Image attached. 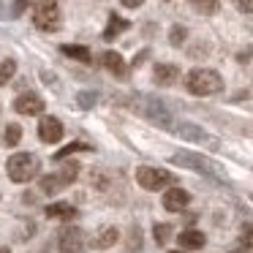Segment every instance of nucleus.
<instances>
[{"label":"nucleus","mask_w":253,"mask_h":253,"mask_svg":"<svg viewBox=\"0 0 253 253\" xmlns=\"http://www.w3.org/2000/svg\"><path fill=\"white\" fill-rule=\"evenodd\" d=\"M185 87H188V93L204 98V95L220 93V90H223V79H220V74L212 71V68H193L185 77Z\"/></svg>","instance_id":"f257e3e1"},{"label":"nucleus","mask_w":253,"mask_h":253,"mask_svg":"<svg viewBox=\"0 0 253 253\" xmlns=\"http://www.w3.org/2000/svg\"><path fill=\"white\" fill-rule=\"evenodd\" d=\"M6 171H8V177H11V182H30L39 174V161L30 153H17V155L8 158Z\"/></svg>","instance_id":"f03ea898"},{"label":"nucleus","mask_w":253,"mask_h":253,"mask_svg":"<svg viewBox=\"0 0 253 253\" xmlns=\"http://www.w3.org/2000/svg\"><path fill=\"white\" fill-rule=\"evenodd\" d=\"M33 22H36V28L44 30V33H55V30H60V22H63L60 6H57L55 0H41L39 6H36Z\"/></svg>","instance_id":"7ed1b4c3"},{"label":"nucleus","mask_w":253,"mask_h":253,"mask_svg":"<svg viewBox=\"0 0 253 253\" xmlns=\"http://www.w3.org/2000/svg\"><path fill=\"white\" fill-rule=\"evenodd\" d=\"M171 161L180 166H188V169H196L202 171V174L207 177H215V180H226V171L220 169V166H215L212 161H207L204 155H196V153H174L171 155Z\"/></svg>","instance_id":"20e7f679"},{"label":"nucleus","mask_w":253,"mask_h":253,"mask_svg":"<svg viewBox=\"0 0 253 253\" xmlns=\"http://www.w3.org/2000/svg\"><path fill=\"white\" fill-rule=\"evenodd\" d=\"M136 182L144 191H161V188L171 185V174L166 169H155V166H139L136 169Z\"/></svg>","instance_id":"39448f33"},{"label":"nucleus","mask_w":253,"mask_h":253,"mask_svg":"<svg viewBox=\"0 0 253 253\" xmlns=\"http://www.w3.org/2000/svg\"><path fill=\"white\" fill-rule=\"evenodd\" d=\"M39 139H41V142H46V144L60 142V139H63V123L57 120V117H52V115H44V117H41V123H39Z\"/></svg>","instance_id":"423d86ee"},{"label":"nucleus","mask_w":253,"mask_h":253,"mask_svg":"<svg viewBox=\"0 0 253 253\" xmlns=\"http://www.w3.org/2000/svg\"><path fill=\"white\" fill-rule=\"evenodd\" d=\"M174 133L182 136L185 142H202V144H210V147H218V139H212L207 131H202L199 126H191V123H180V126H174Z\"/></svg>","instance_id":"0eeeda50"},{"label":"nucleus","mask_w":253,"mask_h":253,"mask_svg":"<svg viewBox=\"0 0 253 253\" xmlns=\"http://www.w3.org/2000/svg\"><path fill=\"white\" fill-rule=\"evenodd\" d=\"M57 245H60V253H82V248H84V234H82V229H74V226L63 229Z\"/></svg>","instance_id":"6e6552de"},{"label":"nucleus","mask_w":253,"mask_h":253,"mask_svg":"<svg viewBox=\"0 0 253 253\" xmlns=\"http://www.w3.org/2000/svg\"><path fill=\"white\" fill-rule=\"evenodd\" d=\"M139 112H142L144 117H150L153 123H158V126H169V123H171L169 112H166L164 106H161V101H155V98H142Z\"/></svg>","instance_id":"1a4fd4ad"},{"label":"nucleus","mask_w":253,"mask_h":253,"mask_svg":"<svg viewBox=\"0 0 253 253\" xmlns=\"http://www.w3.org/2000/svg\"><path fill=\"white\" fill-rule=\"evenodd\" d=\"M14 109H17L19 115L36 117V115L44 112V101H41V95H36V93H22L17 101H14Z\"/></svg>","instance_id":"9d476101"},{"label":"nucleus","mask_w":253,"mask_h":253,"mask_svg":"<svg viewBox=\"0 0 253 253\" xmlns=\"http://www.w3.org/2000/svg\"><path fill=\"white\" fill-rule=\"evenodd\" d=\"M161 202H164V210H169V212H182L188 207V202H191V196L182 188H169Z\"/></svg>","instance_id":"9b49d317"},{"label":"nucleus","mask_w":253,"mask_h":253,"mask_svg":"<svg viewBox=\"0 0 253 253\" xmlns=\"http://www.w3.org/2000/svg\"><path fill=\"white\" fill-rule=\"evenodd\" d=\"M177 242H180V248H185V251H199V248H204L207 237H204L199 229H185V231L177 234Z\"/></svg>","instance_id":"f8f14e48"},{"label":"nucleus","mask_w":253,"mask_h":253,"mask_svg":"<svg viewBox=\"0 0 253 253\" xmlns=\"http://www.w3.org/2000/svg\"><path fill=\"white\" fill-rule=\"evenodd\" d=\"M153 77H155V82L158 84H174L177 79H180V68L177 66H171V63H161V66H155V71H153Z\"/></svg>","instance_id":"ddd939ff"},{"label":"nucleus","mask_w":253,"mask_h":253,"mask_svg":"<svg viewBox=\"0 0 253 253\" xmlns=\"http://www.w3.org/2000/svg\"><path fill=\"white\" fill-rule=\"evenodd\" d=\"M104 66H106V71H112L117 79H123L128 74V66H126V60H123L117 52H104Z\"/></svg>","instance_id":"4468645a"},{"label":"nucleus","mask_w":253,"mask_h":253,"mask_svg":"<svg viewBox=\"0 0 253 253\" xmlns=\"http://www.w3.org/2000/svg\"><path fill=\"white\" fill-rule=\"evenodd\" d=\"M117 237H120V231H117L115 226H106V229H101L98 234H95L93 248H98V251H104V248H112V245L117 242Z\"/></svg>","instance_id":"2eb2a0df"},{"label":"nucleus","mask_w":253,"mask_h":253,"mask_svg":"<svg viewBox=\"0 0 253 253\" xmlns=\"http://www.w3.org/2000/svg\"><path fill=\"white\" fill-rule=\"evenodd\" d=\"M188 6L196 14H202V17H212V14H218L220 3L218 0H188Z\"/></svg>","instance_id":"dca6fc26"},{"label":"nucleus","mask_w":253,"mask_h":253,"mask_svg":"<svg viewBox=\"0 0 253 253\" xmlns=\"http://www.w3.org/2000/svg\"><path fill=\"white\" fill-rule=\"evenodd\" d=\"M128 28H131V25H128L126 19H120L117 14H112V17H109V28L104 30V41H115L117 36H120L123 30H128Z\"/></svg>","instance_id":"f3484780"},{"label":"nucleus","mask_w":253,"mask_h":253,"mask_svg":"<svg viewBox=\"0 0 253 253\" xmlns=\"http://www.w3.org/2000/svg\"><path fill=\"white\" fill-rule=\"evenodd\" d=\"M60 52L71 60H79V63H90V49L87 46H79V44H63Z\"/></svg>","instance_id":"a211bd4d"},{"label":"nucleus","mask_w":253,"mask_h":253,"mask_svg":"<svg viewBox=\"0 0 253 253\" xmlns=\"http://www.w3.org/2000/svg\"><path fill=\"white\" fill-rule=\"evenodd\" d=\"M46 215H49V218L71 220V218H77V210H74L71 204H49V207H46Z\"/></svg>","instance_id":"6ab92c4d"},{"label":"nucleus","mask_w":253,"mask_h":253,"mask_svg":"<svg viewBox=\"0 0 253 253\" xmlns=\"http://www.w3.org/2000/svg\"><path fill=\"white\" fill-rule=\"evenodd\" d=\"M60 188H63V182L57 174H46V177H41V182H39V191L46 193V196H55Z\"/></svg>","instance_id":"aec40b11"},{"label":"nucleus","mask_w":253,"mask_h":253,"mask_svg":"<svg viewBox=\"0 0 253 253\" xmlns=\"http://www.w3.org/2000/svg\"><path fill=\"white\" fill-rule=\"evenodd\" d=\"M19 142H22V126H19V123H11V126H6V133H3V144H6V147H17Z\"/></svg>","instance_id":"412c9836"},{"label":"nucleus","mask_w":253,"mask_h":253,"mask_svg":"<svg viewBox=\"0 0 253 253\" xmlns=\"http://www.w3.org/2000/svg\"><path fill=\"white\" fill-rule=\"evenodd\" d=\"M14 74H17V63L11 60V57H8V60H3L0 63V87H3V84H8L14 79Z\"/></svg>","instance_id":"4be33fe9"},{"label":"nucleus","mask_w":253,"mask_h":253,"mask_svg":"<svg viewBox=\"0 0 253 253\" xmlns=\"http://www.w3.org/2000/svg\"><path fill=\"white\" fill-rule=\"evenodd\" d=\"M77 174H79V164L68 161V164H63V171H60L57 177H60V182H63V185H71V182L77 180Z\"/></svg>","instance_id":"5701e85b"},{"label":"nucleus","mask_w":253,"mask_h":253,"mask_svg":"<svg viewBox=\"0 0 253 253\" xmlns=\"http://www.w3.org/2000/svg\"><path fill=\"white\" fill-rule=\"evenodd\" d=\"M82 150H93V147H90V144H84V142H71V144H66L63 150H57L55 161H63V158H68L71 153H82Z\"/></svg>","instance_id":"b1692460"},{"label":"nucleus","mask_w":253,"mask_h":253,"mask_svg":"<svg viewBox=\"0 0 253 253\" xmlns=\"http://www.w3.org/2000/svg\"><path fill=\"white\" fill-rule=\"evenodd\" d=\"M169 41L174 46H180L182 41H185V28H182V25H174V28H171V33H169Z\"/></svg>","instance_id":"393cba45"},{"label":"nucleus","mask_w":253,"mask_h":253,"mask_svg":"<svg viewBox=\"0 0 253 253\" xmlns=\"http://www.w3.org/2000/svg\"><path fill=\"white\" fill-rule=\"evenodd\" d=\"M240 242H242L245 248H253V223H245V226H242Z\"/></svg>","instance_id":"a878e982"},{"label":"nucleus","mask_w":253,"mask_h":253,"mask_svg":"<svg viewBox=\"0 0 253 253\" xmlns=\"http://www.w3.org/2000/svg\"><path fill=\"white\" fill-rule=\"evenodd\" d=\"M169 226H166V223H158V226H155V242H158V245H164V242L166 240H169Z\"/></svg>","instance_id":"bb28decb"},{"label":"nucleus","mask_w":253,"mask_h":253,"mask_svg":"<svg viewBox=\"0 0 253 253\" xmlns=\"http://www.w3.org/2000/svg\"><path fill=\"white\" fill-rule=\"evenodd\" d=\"M234 6L240 8L242 14H253V0H234Z\"/></svg>","instance_id":"cd10ccee"},{"label":"nucleus","mask_w":253,"mask_h":253,"mask_svg":"<svg viewBox=\"0 0 253 253\" xmlns=\"http://www.w3.org/2000/svg\"><path fill=\"white\" fill-rule=\"evenodd\" d=\"M142 3H144V0H123V6H126V8H139Z\"/></svg>","instance_id":"c85d7f7f"},{"label":"nucleus","mask_w":253,"mask_h":253,"mask_svg":"<svg viewBox=\"0 0 253 253\" xmlns=\"http://www.w3.org/2000/svg\"><path fill=\"white\" fill-rule=\"evenodd\" d=\"M79 104H82V106H93V95H79Z\"/></svg>","instance_id":"c756f323"},{"label":"nucleus","mask_w":253,"mask_h":253,"mask_svg":"<svg viewBox=\"0 0 253 253\" xmlns=\"http://www.w3.org/2000/svg\"><path fill=\"white\" fill-rule=\"evenodd\" d=\"M0 253H11V251H8V248H0Z\"/></svg>","instance_id":"7c9ffc66"},{"label":"nucleus","mask_w":253,"mask_h":253,"mask_svg":"<svg viewBox=\"0 0 253 253\" xmlns=\"http://www.w3.org/2000/svg\"><path fill=\"white\" fill-rule=\"evenodd\" d=\"M171 253H182V251H171Z\"/></svg>","instance_id":"2f4dec72"}]
</instances>
